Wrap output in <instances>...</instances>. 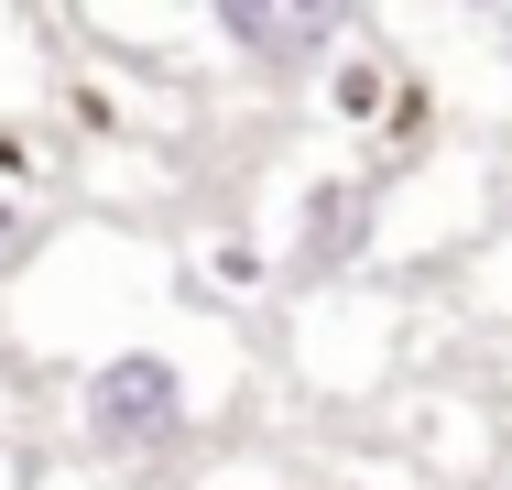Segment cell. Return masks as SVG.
I'll use <instances>...</instances> for the list:
<instances>
[{"label": "cell", "mask_w": 512, "mask_h": 490, "mask_svg": "<svg viewBox=\"0 0 512 490\" xmlns=\"http://www.w3.org/2000/svg\"><path fill=\"white\" fill-rule=\"evenodd\" d=\"M77 425H88L99 458H164V447L186 436V371H175L164 349H120V360L88 371Z\"/></svg>", "instance_id": "6da1fadb"}, {"label": "cell", "mask_w": 512, "mask_h": 490, "mask_svg": "<svg viewBox=\"0 0 512 490\" xmlns=\"http://www.w3.org/2000/svg\"><path fill=\"white\" fill-rule=\"evenodd\" d=\"M207 22H218V44H229L240 66L306 77V66H327V55L349 44L360 0H207Z\"/></svg>", "instance_id": "7a4b0ae2"}, {"label": "cell", "mask_w": 512, "mask_h": 490, "mask_svg": "<svg viewBox=\"0 0 512 490\" xmlns=\"http://www.w3.org/2000/svg\"><path fill=\"white\" fill-rule=\"evenodd\" d=\"M371 229H382V186L371 175H316L306 186V218H295V273H360V251H371Z\"/></svg>", "instance_id": "3957f363"}, {"label": "cell", "mask_w": 512, "mask_h": 490, "mask_svg": "<svg viewBox=\"0 0 512 490\" xmlns=\"http://www.w3.org/2000/svg\"><path fill=\"white\" fill-rule=\"evenodd\" d=\"M382 98H393V66H382V55H360V44L327 55V109H338V120H382Z\"/></svg>", "instance_id": "277c9868"}, {"label": "cell", "mask_w": 512, "mask_h": 490, "mask_svg": "<svg viewBox=\"0 0 512 490\" xmlns=\"http://www.w3.org/2000/svg\"><path fill=\"white\" fill-rule=\"evenodd\" d=\"M0 229H11V207H0Z\"/></svg>", "instance_id": "5b68a950"}]
</instances>
